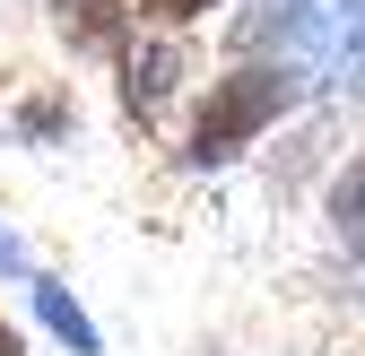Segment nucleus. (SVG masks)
Instances as JSON below:
<instances>
[{
	"instance_id": "20e7f679",
	"label": "nucleus",
	"mask_w": 365,
	"mask_h": 356,
	"mask_svg": "<svg viewBox=\"0 0 365 356\" xmlns=\"http://www.w3.org/2000/svg\"><path fill=\"white\" fill-rule=\"evenodd\" d=\"M322 9H331V0H252V9L235 18V43H244V53H269V43H304Z\"/></svg>"
},
{
	"instance_id": "7ed1b4c3",
	"label": "nucleus",
	"mask_w": 365,
	"mask_h": 356,
	"mask_svg": "<svg viewBox=\"0 0 365 356\" xmlns=\"http://www.w3.org/2000/svg\"><path fill=\"white\" fill-rule=\"evenodd\" d=\"M53 26H61V43H70V53L113 61L122 43L140 35V0H53Z\"/></svg>"
},
{
	"instance_id": "0eeeda50",
	"label": "nucleus",
	"mask_w": 365,
	"mask_h": 356,
	"mask_svg": "<svg viewBox=\"0 0 365 356\" xmlns=\"http://www.w3.org/2000/svg\"><path fill=\"white\" fill-rule=\"evenodd\" d=\"M70 122H78V105H70V96H35V105H18V140H26V148H43V140H61Z\"/></svg>"
},
{
	"instance_id": "39448f33",
	"label": "nucleus",
	"mask_w": 365,
	"mask_h": 356,
	"mask_svg": "<svg viewBox=\"0 0 365 356\" xmlns=\"http://www.w3.org/2000/svg\"><path fill=\"white\" fill-rule=\"evenodd\" d=\"M26 287H35V313H43V330H53V339H61L70 356H105L96 322L78 313V295H70V287H53V278H26Z\"/></svg>"
},
{
	"instance_id": "f257e3e1",
	"label": "nucleus",
	"mask_w": 365,
	"mask_h": 356,
	"mask_svg": "<svg viewBox=\"0 0 365 356\" xmlns=\"http://www.w3.org/2000/svg\"><path fill=\"white\" fill-rule=\"evenodd\" d=\"M304 96V70L296 61H269V53H244L235 70H217L200 87V105H192V130H182V165L192 174H217V165H235L244 148H261L269 130H279Z\"/></svg>"
},
{
	"instance_id": "423d86ee",
	"label": "nucleus",
	"mask_w": 365,
	"mask_h": 356,
	"mask_svg": "<svg viewBox=\"0 0 365 356\" xmlns=\"http://www.w3.org/2000/svg\"><path fill=\"white\" fill-rule=\"evenodd\" d=\"M331 235H339L348 252H365V157L331 183Z\"/></svg>"
},
{
	"instance_id": "6e6552de",
	"label": "nucleus",
	"mask_w": 365,
	"mask_h": 356,
	"mask_svg": "<svg viewBox=\"0 0 365 356\" xmlns=\"http://www.w3.org/2000/svg\"><path fill=\"white\" fill-rule=\"evenodd\" d=\"M209 9H226V0H140V18H148V26H200Z\"/></svg>"
},
{
	"instance_id": "1a4fd4ad",
	"label": "nucleus",
	"mask_w": 365,
	"mask_h": 356,
	"mask_svg": "<svg viewBox=\"0 0 365 356\" xmlns=\"http://www.w3.org/2000/svg\"><path fill=\"white\" fill-rule=\"evenodd\" d=\"M0 356H26V330L18 322H0Z\"/></svg>"
},
{
	"instance_id": "f03ea898",
	"label": "nucleus",
	"mask_w": 365,
	"mask_h": 356,
	"mask_svg": "<svg viewBox=\"0 0 365 356\" xmlns=\"http://www.w3.org/2000/svg\"><path fill=\"white\" fill-rule=\"evenodd\" d=\"M113 61H122V105L140 113V122H148V113H165V105L182 96V70H192V53H182V26L130 35Z\"/></svg>"
}]
</instances>
